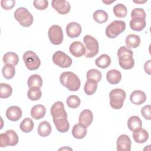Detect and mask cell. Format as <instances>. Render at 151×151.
Here are the masks:
<instances>
[{
  "mask_svg": "<svg viewBox=\"0 0 151 151\" xmlns=\"http://www.w3.org/2000/svg\"><path fill=\"white\" fill-rule=\"evenodd\" d=\"M110 106L116 110L121 109L126 99V93L121 88L112 90L109 94Z\"/></svg>",
  "mask_w": 151,
  "mask_h": 151,
  "instance_id": "4",
  "label": "cell"
},
{
  "mask_svg": "<svg viewBox=\"0 0 151 151\" xmlns=\"http://www.w3.org/2000/svg\"><path fill=\"white\" fill-rule=\"evenodd\" d=\"M2 74L6 79L12 78L15 74V66L11 64H5L2 68Z\"/></svg>",
  "mask_w": 151,
  "mask_h": 151,
  "instance_id": "31",
  "label": "cell"
},
{
  "mask_svg": "<svg viewBox=\"0 0 151 151\" xmlns=\"http://www.w3.org/2000/svg\"><path fill=\"white\" fill-rule=\"evenodd\" d=\"M70 52L76 57H80L86 53V48L80 41H77L73 42L69 47Z\"/></svg>",
  "mask_w": 151,
  "mask_h": 151,
  "instance_id": "14",
  "label": "cell"
},
{
  "mask_svg": "<svg viewBox=\"0 0 151 151\" xmlns=\"http://www.w3.org/2000/svg\"><path fill=\"white\" fill-rule=\"evenodd\" d=\"M46 113V109L44 105L37 104L33 106L31 110V116L35 120H40L44 117Z\"/></svg>",
  "mask_w": 151,
  "mask_h": 151,
  "instance_id": "22",
  "label": "cell"
},
{
  "mask_svg": "<svg viewBox=\"0 0 151 151\" xmlns=\"http://www.w3.org/2000/svg\"><path fill=\"white\" fill-rule=\"evenodd\" d=\"M53 63L61 68H68L72 64V59L61 51H56L52 55Z\"/></svg>",
  "mask_w": 151,
  "mask_h": 151,
  "instance_id": "9",
  "label": "cell"
},
{
  "mask_svg": "<svg viewBox=\"0 0 151 151\" xmlns=\"http://www.w3.org/2000/svg\"><path fill=\"white\" fill-rule=\"evenodd\" d=\"M51 126L50 123L47 121H42L38 127L37 132L38 134L42 137H47L49 136L51 132Z\"/></svg>",
  "mask_w": 151,
  "mask_h": 151,
  "instance_id": "27",
  "label": "cell"
},
{
  "mask_svg": "<svg viewBox=\"0 0 151 151\" xmlns=\"http://www.w3.org/2000/svg\"><path fill=\"white\" fill-rule=\"evenodd\" d=\"M133 132V137L136 143H143L146 142L149 138V133L144 129L140 128Z\"/></svg>",
  "mask_w": 151,
  "mask_h": 151,
  "instance_id": "21",
  "label": "cell"
},
{
  "mask_svg": "<svg viewBox=\"0 0 151 151\" xmlns=\"http://www.w3.org/2000/svg\"><path fill=\"white\" fill-rule=\"evenodd\" d=\"M27 84L29 88L36 87L40 88L42 85V79L38 74H32L28 78Z\"/></svg>",
  "mask_w": 151,
  "mask_h": 151,
  "instance_id": "30",
  "label": "cell"
},
{
  "mask_svg": "<svg viewBox=\"0 0 151 151\" xmlns=\"http://www.w3.org/2000/svg\"><path fill=\"white\" fill-rule=\"evenodd\" d=\"M93 120V114L91 111L88 109H85L79 115L78 123L80 124L87 127L91 124Z\"/></svg>",
  "mask_w": 151,
  "mask_h": 151,
  "instance_id": "16",
  "label": "cell"
},
{
  "mask_svg": "<svg viewBox=\"0 0 151 151\" xmlns=\"http://www.w3.org/2000/svg\"><path fill=\"white\" fill-rule=\"evenodd\" d=\"M23 60L26 67L29 70H36L41 65L40 58L32 51L25 52L23 54Z\"/></svg>",
  "mask_w": 151,
  "mask_h": 151,
  "instance_id": "7",
  "label": "cell"
},
{
  "mask_svg": "<svg viewBox=\"0 0 151 151\" xmlns=\"http://www.w3.org/2000/svg\"><path fill=\"white\" fill-rule=\"evenodd\" d=\"M48 35L50 42L54 45L61 44L63 41V31L61 27L58 25L51 26Z\"/></svg>",
  "mask_w": 151,
  "mask_h": 151,
  "instance_id": "10",
  "label": "cell"
},
{
  "mask_svg": "<svg viewBox=\"0 0 151 151\" xmlns=\"http://www.w3.org/2000/svg\"><path fill=\"white\" fill-rule=\"evenodd\" d=\"M86 77L87 80H92L98 83L100 81L102 77V74L101 72L98 70L93 68V69L89 70L87 72Z\"/></svg>",
  "mask_w": 151,
  "mask_h": 151,
  "instance_id": "38",
  "label": "cell"
},
{
  "mask_svg": "<svg viewBox=\"0 0 151 151\" xmlns=\"http://www.w3.org/2000/svg\"><path fill=\"white\" fill-rule=\"evenodd\" d=\"M60 81L61 84L70 91H77L80 87V80L73 72L65 71L62 73L60 77Z\"/></svg>",
  "mask_w": 151,
  "mask_h": 151,
  "instance_id": "2",
  "label": "cell"
},
{
  "mask_svg": "<svg viewBox=\"0 0 151 151\" xmlns=\"http://www.w3.org/2000/svg\"><path fill=\"white\" fill-rule=\"evenodd\" d=\"M144 69L146 73L148 74H150L151 71V60H149L146 61L144 65Z\"/></svg>",
  "mask_w": 151,
  "mask_h": 151,
  "instance_id": "44",
  "label": "cell"
},
{
  "mask_svg": "<svg viewBox=\"0 0 151 151\" xmlns=\"http://www.w3.org/2000/svg\"><path fill=\"white\" fill-rule=\"evenodd\" d=\"M96 65L102 69L107 68L111 64V58L110 57L105 54H101L95 60Z\"/></svg>",
  "mask_w": 151,
  "mask_h": 151,
  "instance_id": "28",
  "label": "cell"
},
{
  "mask_svg": "<svg viewBox=\"0 0 151 151\" xmlns=\"http://www.w3.org/2000/svg\"><path fill=\"white\" fill-rule=\"evenodd\" d=\"M67 106L71 109L77 108L81 103L80 98L76 95H71L70 96L67 100H66Z\"/></svg>",
  "mask_w": 151,
  "mask_h": 151,
  "instance_id": "39",
  "label": "cell"
},
{
  "mask_svg": "<svg viewBox=\"0 0 151 151\" xmlns=\"http://www.w3.org/2000/svg\"><path fill=\"white\" fill-rule=\"evenodd\" d=\"M15 19L21 25L28 27L33 23L34 18L29 11L24 7L17 8L14 12Z\"/></svg>",
  "mask_w": 151,
  "mask_h": 151,
  "instance_id": "3",
  "label": "cell"
},
{
  "mask_svg": "<svg viewBox=\"0 0 151 151\" xmlns=\"http://www.w3.org/2000/svg\"><path fill=\"white\" fill-rule=\"evenodd\" d=\"M87 132V127H84L81 124H76L72 129V134L74 137L78 139H81L84 138Z\"/></svg>",
  "mask_w": 151,
  "mask_h": 151,
  "instance_id": "25",
  "label": "cell"
},
{
  "mask_svg": "<svg viewBox=\"0 0 151 151\" xmlns=\"http://www.w3.org/2000/svg\"><path fill=\"white\" fill-rule=\"evenodd\" d=\"M126 29V23L123 21L114 20L106 28V34L110 38H114Z\"/></svg>",
  "mask_w": 151,
  "mask_h": 151,
  "instance_id": "6",
  "label": "cell"
},
{
  "mask_svg": "<svg viewBox=\"0 0 151 151\" xmlns=\"http://www.w3.org/2000/svg\"><path fill=\"white\" fill-rule=\"evenodd\" d=\"M6 116L11 121H18L22 116V110L18 106H11L6 111Z\"/></svg>",
  "mask_w": 151,
  "mask_h": 151,
  "instance_id": "17",
  "label": "cell"
},
{
  "mask_svg": "<svg viewBox=\"0 0 151 151\" xmlns=\"http://www.w3.org/2000/svg\"><path fill=\"white\" fill-rule=\"evenodd\" d=\"M113 13L118 18H123L127 14L126 6L122 4H117L113 7Z\"/></svg>",
  "mask_w": 151,
  "mask_h": 151,
  "instance_id": "36",
  "label": "cell"
},
{
  "mask_svg": "<svg viewBox=\"0 0 151 151\" xmlns=\"http://www.w3.org/2000/svg\"><path fill=\"white\" fill-rule=\"evenodd\" d=\"M53 122L57 130L60 133H65L69 130L70 124L67 120V117H61L53 119Z\"/></svg>",
  "mask_w": 151,
  "mask_h": 151,
  "instance_id": "18",
  "label": "cell"
},
{
  "mask_svg": "<svg viewBox=\"0 0 151 151\" xmlns=\"http://www.w3.org/2000/svg\"><path fill=\"white\" fill-rule=\"evenodd\" d=\"M20 129L24 133L31 132L34 128V122L29 117L25 118L20 123Z\"/></svg>",
  "mask_w": 151,
  "mask_h": 151,
  "instance_id": "34",
  "label": "cell"
},
{
  "mask_svg": "<svg viewBox=\"0 0 151 151\" xmlns=\"http://www.w3.org/2000/svg\"><path fill=\"white\" fill-rule=\"evenodd\" d=\"M81 27L80 24L72 22L68 24L66 27V33L70 38L78 37L81 33Z\"/></svg>",
  "mask_w": 151,
  "mask_h": 151,
  "instance_id": "15",
  "label": "cell"
},
{
  "mask_svg": "<svg viewBox=\"0 0 151 151\" xmlns=\"http://www.w3.org/2000/svg\"><path fill=\"white\" fill-rule=\"evenodd\" d=\"M131 17L134 18V17H140L142 18L145 19L146 17V14L145 11H144L143 9L142 8H134L132 10L131 12Z\"/></svg>",
  "mask_w": 151,
  "mask_h": 151,
  "instance_id": "40",
  "label": "cell"
},
{
  "mask_svg": "<svg viewBox=\"0 0 151 151\" xmlns=\"http://www.w3.org/2000/svg\"><path fill=\"white\" fill-rule=\"evenodd\" d=\"M117 150L118 151H130L131 150V140L126 134H121L117 139Z\"/></svg>",
  "mask_w": 151,
  "mask_h": 151,
  "instance_id": "13",
  "label": "cell"
},
{
  "mask_svg": "<svg viewBox=\"0 0 151 151\" xmlns=\"http://www.w3.org/2000/svg\"><path fill=\"white\" fill-rule=\"evenodd\" d=\"M114 1H115L113 0V1H103L102 2H103V3L106 4H111V3H112V2H114Z\"/></svg>",
  "mask_w": 151,
  "mask_h": 151,
  "instance_id": "45",
  "label": "cell"
},
{
  "mask_svg": "<svg viewBox=\"0 0 151 151\" xmlns=\"http://www.w3.org/2000/svg\"><path fill=\"white\" fill-rule=\"evenodd\" d=\"M3 62L5 64H11L14 66L17 65L19 62L18 55L14 52H8L3 57Z\"/></svg>",
  "mask_w": 151,
  "mask_h": 151,
  "instance_id": "29",
  "label": "cell"
},
{
  "mask_svg": "<svg viewBox=\"0 0 151 151\" xmlns=\"http://www.w3.org/2000/svg\"><path fill=\"white\" fill-rule=\"evenodd\" d=\"M51 114L53 119L61 117H67V114L64 109V104L62 101H58L55 102L51 107Z\"/></svg>",
  "mask_w": 151,
  "mask_h": 151,
  "instance_id": "12",
  "label": "cell"
},
{
  "mask_svg": "<svg viewBox=\"0 0 151 151\" xmlns=\"http://www.w3.org/2000/svg\"><path fill=\"white\" fill-rule=\"evenodd\" d=\"M146 25V19L140 17L132 18L130 21V27L134 31H141L145 28Z\"/></svg>",
  "mask_w": 151,
  "mask_h": 151,
  "instance_id": "20",
  "label": "cell"
},
{
  "mask_svg": "<svg viewBox=\"0 0 151 151\" xmlns=\"http://www.w3.org/2000/svg\"><path fill=\"white\" fill-rule=\"evenodd\" d=\"M51 5L55 11L61 15L68 14L71 9L70 3L64 0H53L51 2Z\"/></svg>",
  "mask_w": 151,
  "mask_h": 151,
  "instance_id": "11",
  "label": "cell"
},
{
  "mask_svg": "<svg viewBox=\"0 0 151 151\" xmlns=\"http://www.w3.org/2000/svg\"><path fill=\"white\" fill-rule=\"evenodd\" d=\"M147 1H134V2H136V3H145V2H146Z\"/></svg>",
  "mask_w": 151,
  "mask_h": 151,
  "instance_id": "46",
  "label": "cell"
},
{
  "mask_svg": "<svg viewBox=\"0 0 151 151\" xmlns=\"http://www.w3.org/2000/svg\"><path fill=\"white\" fill-rule=\"evenodd\" d=\"M83 41L85 44L86 58H92L96 56L99 50V45L97 40L93 37L86 35L83 38Z\"/></svg>",
  "mask_w": 151,
  "mask_h": 151,
  "instance_id": "5",
  "label": "cell"
},
{
  "mask_svg": "<svg viewBox=\"0 0 151 151\" xmlns=\"http://www.w3.org/2000/svg\"><path fill=\"white\" fill-rule=\"evenodd\" d=\"M126 47L129 48H136L138 47L140 44V37L137 35L131 34L128 35L125 40Z\"/></svg>",
  "mask_w": 151,
  "mask_h": 151,
  "instance_id": "24",
  "label": "cell"
},
{
  "mask_svg": "<svg viewBox=\"0 0 151 151\" xmlns=\"http://www.w3.org/2000/svg\"><path fill=\"white\" fill-rule=\"evenodd\" d=\"M18 143V136L13 130H8L0 134V146L4 147L7 146H15Z\"/></svg>",
  "mask_w": 151,
  "mask_h": 151,
  "instance_id": "8",
  "label": "cell"
},
{
  "mask_svg": "<svg viewBox=\"0 0 151 151\" xmlns=\"http://www.w3.org/2000/svg\"><path fill=\"white\" fill-rule=\"evenodd\" d=\"M106 78L110 84H117L122 79V74L116 69L110 70L106 74Z\"/></svg>",
  "mask_w": 151,
  "mask_h": 151,
  "instance_id": "23",
  "label": "cell"
},
{
  "mask_svg": "<svg viewBox=\"0 0 151 151\" xmlns=\"http://www.w3.org/2000/svg\"><path fill=\"white\" fill-rule=\"evenodd\" d=\"M41 91L38 87H30L27 92V96L28 99L32 101L38 100L41 97Z\"/></svg>",
  "mask_w": 151,
  "mask_h": 151,
  "instance_id": "35",
  "label": "cell"
},
{
  "mask_svg": "<svg viewBox=\"0 0 151 151\" xmlns=\"http://www.w3.org/2000/svg\"><path fill=\"white\" fill-rule=\"evenodd\" d=\"M35 8L39 10L45 9L48 5V1L46 0H35L33 2Z\"/></svg>",
  "mask_w": 151,
  "mask_h": 151,
  "instance_id": "41",
  "label": "cell"
},
{
  "mask_svg": "<svg viewBox=\"0 0 151 151\" xmlns=\"http://www.w3.org/2000/svg\"><path fill=\"white\" fill-rule=\"evenodd\" d=\"M127 126L130 130L134 132L142 128V122L141 119L137 116H132L129 117L127 121Z\"/></svg>",
  "mask_w": 151,
  "mask_h": 151,
  "instance_id": "26",
  "label": "cell"
},
{
  "mask_svg": "<svg viewBox=\"0 0 151 151\" xmlns=\"http://www.w3.org/2000/svg\"><path fill=\"white\" fill-rule=\"evenodd\" d=\"M94 20L99 24H103L106 22L108 19L107 13L101 9H99L96 11L93 15Z\"/></svg>",
  "mask_w": 151,
  "mask_h": 151,
  "instance_id": "32",
  "label": "cell"
},
{
  "mask_svg": "<svg viewBox=\"0 0 151 151\" xmlns=\"http://www.w3.org/2000/svg\"><path fill=\"white\" fill-rule=\"evenodd\" d=\"M133 52L126 46H122L117 51L119 63L120 66L124 70H129L133 67L134 61L133 58Z\"/></svg>",
  "mask_w": 151,
  "mask_h": 151,
  "instance_id": "1",
  "label": "cell"
},
{
  "mask_svg": "<svg viewBox=\"0 0 151 151\" xmlns=\"http://www.w3.org/2000/svg\"><path fill=\"white\" fill-rule=\"evenodd\" d=\"M12 93L11 86L6 83L0 84V97L1 99H6L11 96Z\"/></svg>",
  "mask_w": 151,
  "mask_h": 151,
  "instance_id": "37",
  "label": "cell"
},
{
  "mask_svg": "<svg viewBox=\"0 0 151 151\" xmlns=\"http://www.w3.org/2000/svg\"><path fill=\"white\" fill-rule=\"evenodd\" d=\"M130 100L134 104L140 105L146 100V95L143 91L137 90L131 93Z\"/></svg>",
  "mask_w": 151,
  "mask_h": 151,
  "instance_id": "19",
  "label": "cell"
},
{
  "mask_svg": "<svg viewBox=\"0 0 151 151\" xmlns=\"http://www.w3.org/2000/svg\"><path fill=\"white\" fill-rule=\"evenodd\" d=\"M1 6L5 10H9L15 5V0H1Z\"/></svg>",
  "mask_w": 151,
  "mask_h": 151,
  "instance_id": "42",
  "label": "cell"
},
{
  "mask_svg": "<svg viewBox=\"0 0 151 151\" xmlns=\"http://www.w3.org/2000/svg\"><path fill=\"white\" fill-rule=\"evenodd\" d=\"M97 88V83L92 80H87L84 84V90L87 95L93 94Z\"/></svg>",
  "mask_w": 151,
  "mask_h": 151,
  "instance_id": "33",
  "label": "cell"
},
{
  "mask_svg": "<svg viewBox=\"0 0 151 151\" xmlns=\"http://www.w3.org/2000/svg\"><path fill=\"white\" fill-rule=\"evenodd\" d=\"M150 111H151V106L150 105H146L143 107V108L141 110V114L142 116L146 120H150L151 119V115H150Z\"/></svg>",
  "mask_w": 151,
  "mask_h": 151,
  "instance_id": "43",
  "label": "cell"
}]
</instances>
